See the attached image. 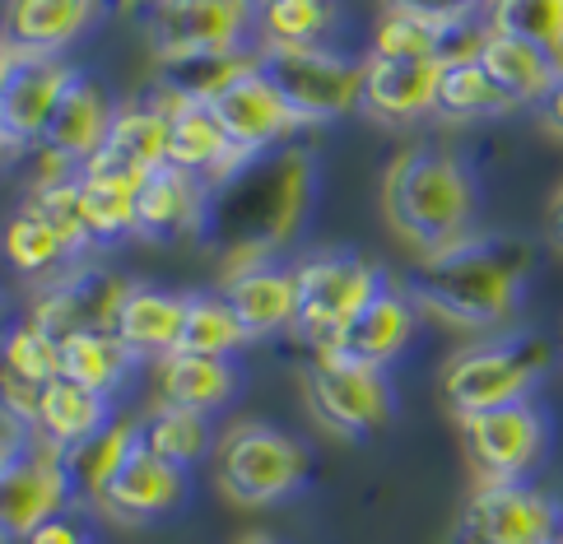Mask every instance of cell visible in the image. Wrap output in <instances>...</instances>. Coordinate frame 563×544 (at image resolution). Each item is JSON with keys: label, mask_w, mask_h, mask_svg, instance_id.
I'll return each instance as SVG.
<instances>
[{"label": "cell", "mask_w": 563, "mask_h": 544, "mask_svg": "<svg viewBox=\"0 0 563 544\" xmlns=\"http://www.w3.org/2000/svg\"><path fill=\"white\" fill-rule=\"evenodd\" d=\"M135 437H140V419H117L93 442L66 452L62 466H66V479H70V498H85V502L103 498L108 479L117 475V466H122L126 452L135 447Z\"/></svg>", "instance_id": "cell-29"}, {"label": "cell", "mask_w": 563, "mask_h": 544, "mask_svg": "<svg viewBox=\"0 0 563 544\" xmlns=\"http://www.w3.org/2000/svg\"><path fill=\"white\" fill-rule=\"evenodd\" d=\"M75 196H79V224H85L89 242H117L135 233V191L112 187V181L75 177Z\"/></svg>", "instance_id": "cell-37"}, {"label": "cell", "mask_w": 563, "mask_h": 544, "mask_svg": "<svg viewBox=\"0 0 563 544\" xmlns=\"http://www.w3.org/2000/svg\"><path fill=\"white\" fill-rule=\"evenodd\" d=\"M410 335H415V298H410V289L382 285V293L354 317V326L340 335V345L327 349V354L368 363V368H387L391 358L406 354Z\"/></svg>", "instance_id": "cell-21"}, {"label": "cell", "mask_w": 563, "mask_h": 544, "mask_svg": "<svg viewBox=\"0 0 563 544\" xmlns=\"http://www.w3.org/2000/svg\"><path fill=\"white\" fill-rule=\"evenodd\" d=\"M24 544H93V535H89V526L79 517H70V512H56L52 521H43Z\"/></svg>", "instance_id": "cell-43"}, {"label": "cell", "mask_w": 563, "mask_h": 544, "mask_svg": "<svg viewBox=\"0 0 563 544\" xmlns=\"http://www.w3.org/2000/svg\"><path fill=\"white\" fill-rule=\"evenodd\" d=\"M247 5H261V0H247Z\"/></svg>", "instance_id": "cell-50"}, {"label": "cell", "mask_w": 563, "mask_h": 544, "mask_svg": "<svg viewBox=\"0 0 563 544\" xmlns=\"http://www.w3.org/2000/svg\"><path fill=\"white\" fill-rule=\"evenodd\" d=\"M387 10H410L429 19H475L479 10H489V0H387Z\"/></svg>", "instance_id": "cell-41"}, {"label": "cell", "mask_w": 563, "mask_h": 544, "mask_svg": "<svg viewBox=\"0 0 563 544\" xmlns=\"http://www.w3.org/2000/svg\"><path fill=\"white\" fill-rule=\"evenodd\" d=\"M0 368L37 391H47L52 381H62V345H56L43 326L19 321V326L5 331V340H0Z\"/></svg>", "instance_id": "cell-36"}, {"label": "cell", "mask_w": 563, "mask_h": 544, "mask_svg": "<svg viewBox=\"0 0 563 544\" xmlns=\"http://www.w3.org/2000/svg\"><path fill=\"white\" fill-rule=\"evenodd\" d=\"M442 60H391L364 56V108L382 121H419L438 112Z\"/></svg>", "instance_id": "cell-20"}, {"label": "cell", "mask_w": 563, "mask_h": 544, "mask_svg": "<svg viewBox=\"0 0 563 544\" xmlns=\"http://www.w3.org/2000/svg\"><path fill=\"white\" fill-rule=\"evenodd\" d=\"M29 206L47 219V224L66 237V247L70 252H85L89 247V233L85 224H79V196H75V177L70 181H47L43 191H37Z\"/></svg>", "instance_id": "cell-40"}, {"label": "cell", "mask_w": 563, "mask_h": 544, "mask_svg": "<svg viewBox=\"0 0 563 544\" xmlns=\"http://www.w3.org/2000/svg\"><path fill=\"white\" fill-rule=\"evenodd\" d=\"M550 368V345L531 331H498L489 340H475L461 354L442 363V406L456 419H475L485 410L531 400L536 381Z\"/></svg>", "instance_id": "cell-4"}, {"label": "cell", "mask_w": 563, "mask_h": 544, "mask_svg": "<svg viewBox=\"0 0 563 544\" xmlns=\"http://www.w3.org/2000/svg\"><path fill=\"white\" fill-rule=\"evenodd\" d=\"M140 442H145L154 456L173 460L177 470H187L210 452V419L196 410L154 406V414L140 419Z\"/></svg>", "instance_id": "cell-32"}, {"label": "cell", "mask_w": 563, "mask_h": 544, "mask_svg": "<svg viewBox=\"0 0 563 544\" xmlns=\"http://www.w3.org/2000/svg\"><path fill=\"white\" fill-rule=\"evenodd\" d=\"M187 498V470H177L173 460L154 456L145 442L135 437V447L126 452V460L117 466V475L108 479L103 498L93 502L108 521H122V526H140V521H158L168 517L177 502Z\"/></svg>", "instance_id": "cell-16"}, {"label": "cell", "mask_w": 563, "mask_h": 544, "mask_svg": "<svg viewBox=\"0 0 563 544\" xmlns=\"http://www.w3.org/2000/svg\"><path fill=\"white\" fill-rule=\"evenodd\" d=\"M317 191L312 149H266L233 154L206 181L191 242L224 260V275L275 260V252L303 229Z\"/></svg>", "instance_id": "cell-1"}, {"label": "cell", "mask_w": 563, "mask_h": 544, "mask_svg": "<svg viewBox=\"0 0 563 544\" xmlns=\"http://www.w3.org/2000/svg\"><path fill=\"white\" fill-rule=\"evenodd\" d=\"M5 145H10V140H5V135H0V154H5Z\"/></svg>", "instance_id": "cell-49"}, {"label": "cell", "mask_w": 563, "mask_h": 544, "mask_svg": "<svg viewBox=\"0 0 563 544\" xmlns=\"http://www.w3.org/2000/svg\"><path fill=\"white\" fill-rule=\"evenodd\" d=\"M256 24L266 43H317L335 24V0H261Z\"/></svg>", "instance_id": "cell-39"}, {"label": "cell", "mask_w": 563, "mask_h": 544, "mask_svg": "<svg viewBox=\"0 0 563 544\" xmlns=\"http://www.w3.org/2000/svg\"><path fill=\"white\" fill-rule=\"evenodd\" d=\"M252 60L271 79V89L289 103L298 126L335 121L364 103V60L345 52H331L321 43H266L261 37Z\"/></svg>", "instance_id": "cell-5"}, {"label": "cell", "mask_w": 563, "mask_h": 544, "mask_svg": "<svg viewBox=\"0 0 563 544\" xmlns=\"http://www.w3.org/2000/svg\"><path fill=\"white\" fill-rule=\"evenodd\" d=\"M108 423H112L108 396H98L89 387H79V381L62 377V381H52V387L43 391V400H37L33 433H37V442H43L47 452L66 456L75 447H85V442H93Z\"/></svg>", "instance_id": "cell-22"}, {"label": "cell", "mask_w": 563, "mask_h": 544, "mask_svg": "<svg viewBox=\"0 0 563 544\" xmlns=\"http://www.w3.org/2000/svg\"><path fill=\"white\" fill-rule=\"evenodd\" d=\"M219 298L229 302L247 340H271L279 331H294L298 317V266H279V260H261V266L224 275Z\"/></svg>", "instance_id": "cell-17"}, {"label": "cell", "mask_w": 563, "mask_h": 544, "mask_svg": "<svg viewBox=\"0 0 563 544\" xmlns=\"http://www.w3.org/2000/svg\"><path fill=\"white\" fill-rule=\"evenodd\" d=\"M540 121H545V131H550V135H559V140H563V70H559V79H554L550 98L540 103Z\"/></svg>", "instance_id": "cell-44"}, {"label": "cell", "mask_w": 563, "mask_h": 544, "mask_svg": "<svg viewBox=\"0 0 563 544\" xmlns=\"http://www.w3.org/2000/svg\"><path fill=\"white\" fill-rule=\"evenodd\" d=\"M164 164H168V112L164 108H122L79 177L112 181V187L135 191L140 181Z\"/></svg>", "instance_id": "cell-15"}, {"label": "cell", "mask_w": 563, "mask_h": 544, "mask_svg": "<svg viewBox=\"0 0 563 544\" xmlns=\"http://www.w3.org/2000/svg\"><path fill=\"white\" fill-rule=\"evenodd\" d=\"M489 33L531 43L563 66V0H489Z\"/></svg>", "instance_id": "cell-33"}, {"label": "cell", "mask_w": 563, "mask_h": 544, "mask_svg": "<svg viewBox=\"0 0 563 544\" xmlns=\"http://www.w3.org/2000/svg\"><path fill=\"white\" fill-rule=\"evenodd\" d=\"M214 475L219 489L243 508H271V502L303 489L308 479V452L289 433L271 423H238L219 437L214 447Z\"/></svg>", "instance_id": "cell-7"}, {"label": "cell", "mask_w": 563, "mask_h": 544, "mask_svg": "<svg viewBox=\"0 0 563 544\" xmlns=\"http://www.w3.org/2000/svg\"><path fill=\"white\" fill-rule=\"evenodd\" d=\"M475 60L485 66L494 89L508 98L512 108H540L550 98L559 70H563L554 56H545L531 43H517V37H503V33H485Z\"/></svg>", "instance_id": "cell-24"}, {"label": "cell", "mask_w": 563, "mask_h": 544, "mask_svg": "<svg viewBox=\"0 0 563 544\" xmlns=\"http://www.w3.org/2000/svg\"><path fill=\"white\" fill-rule=\"evenodd\" d=\"M382 270L354 252H321L298 266V317L294 335L327 354L340 345V335L354 326V317L382 293Z\"/></svg>", "instance_id": "cell-6"}, {"label": "cell", "mask_w": 563, "mask_h": 544, "mask_svg": "<svg viewBox=\"0 0 563 544\" xmlns=\"http://www.w3.org/2000/svg\"><path fill=\"white\" fill-rule=\"evenodd\" d=\"M438 112L442 116H503L512 112V103L494 89V79L485 75L475 56L466 60H452L442 66V79H438Z\"/></svg>", "instance_id": "cell-35"}, {"label": "cell", "mask_w": 563, "mask_h": 544, "mask_svg": "<svg viewBox=\"0 0 563 544\" xmlns=\"http://www.w3.org/2000/svg\"><path fill=\"white\" fill-rule=\"evenodd\" d=\"M210 116L219 121L224 131L229 149L233 154H266V149H279L285 140L298 131V116L289 112V103L271 89V79L256 70V60L224 85L214 98H210Z\"/></svg>", "instance_id": "cell-13"}, {"label": "cell", "mask_w": 563, "mask_h": 544, "mask_svg": "<svg viewBox=\"0 0 563 544\" xmlns=\"http://www.w3.org/2000/svg\"><path fill=\"white\" fill-rule=\"evenodd\" d=\"M456 535L461 544H563V508L527 479H479Z\"/></svg>", "instance_id": "cell-9"}, {"label": "cell", "mask_w": 563, "mask_h": 544, "mask_svg": "<svg viewBox=\"0 0 563 544\" xmlns=\"http://www.w3.org/2000/svg\"><path fill=\"white\" fill-rule=\"evenodd\" d=\"M70 508V479L62 456L43 442L19 456L10 470H0V544H24L43 521Z\"/></svg>", "instance_id": "cell-14"}, {"label": "cell", "mask_w": 563, "mask_h": 544, "mask_svg": "<svg viewBox=\"0 0 563 544\" xmlns=\"http://www.w3.org/2000/svg\"><path fill=\"white\" fill-rule=\"evenodd\" d=\"M131 363H135V354L112 331H85V335L62 340V377L79 381V387H89L98 396H112L122 387Z\"/></svg>", "instance_id": "cell-30"}, {"label": "cell", "mask_w": 563, "mask_h": 544, "mask_svg": "<svg viewBox=\"0 0 563 544\" xmlns=\"http://www.w3.org/2000/svg\"><path fill=\"white\" fill-rule=\"evenodd\" d=\"M238 345H247L238 317L229 312L224 298L214 293H187V317H183V335H177L173 354H200V358H229Z\"/></svg>", "instance_id": "cell-34"}, {"label": "cell", "mask_w": 563, "mask_h": 544, "mask_svg": "<svg viewBox=\"0 0 563 544\" xmlns=\"http://www.w3.org/2000/svg\"><path fill=\"white\" fill-rule=\"evenodd\" d=\"M183 317H187V293L131 285L122 308L112 317V335L122 340L135 358L140 354H173L177 335H183Z\"/></svg>", "instance_id": "cell-26"}, {"label": "cell", "mask_w": 563, "mask_h": 544, "mask_svg": "<svg viewBox=\"0 0 563 544\" xmlns=\"http://www.w3.org/2000/svg\"><path fill=\"white\" fill-rule=\"evenodd\" d=\"M14 60H19V52L10 47V37H5V33H0V85H5V75L14 70Z\"/></svg>", "instance_id": "cell-47"}, {"label": "cell", "mask_w": 563, "mask_h": 544, "mask_svg": "<svg viewBox=\"0 0 563 544\" xmlns=\"http://www.w3.org/2000/svg\"><path fill=\"white\" fill-rule=\"evenodd\" d=\"M256 5L247 0H154L150 5V52L154 60L183 56H219V52H252Z\"/></svg>", "instance_id": "cell-10"}, {"label": "cell", "mask_w": 563, "mask_h": 544, "mask_svg": "<svg viewBox=\"0 0 563 544\" xmlns=\"http://www.w3.org/2000/svg\"><path fill=\"white\" fill-rule=\"evenodd\" d=\"M126 289L131 285H122L108 266L75 260V266L33 302L29 321L43 326L56 345L70 340V335H85V331H112V317H117V308H122Z\"/></svg>", "instance_id": "cell-12"}, {"label": "cell", "mask_w": 563, "mask_h": 544, "mask_svg": "<svg viewBox=\"0 0 563 544\" xmlns=\"http://www.w3.org/2000/svg\"><path fill=\"white\" fill-rule=\"evenodd\" d=\"M536 252L521 237L475 233L461 247L419 260L410 298L456 331H503L521 308Z\"/></svg>", "instance_id": "cell-2"}, {"label": "cell", "mask_w": 563, "mask_h": 544, "mask_svg": "<svg viewBox=\"0 0 563 544\" xmlns=\"http://www.w3.org/2000/svg\"><path fill=\"white\" fill-rule=\"evenodd\" d=\"M33 442H37V433L29 429L24 419H14L10 410H0V470H10L19 456H29Z\"/></svg>", "instance_id": "cell-42"}, {"label": "cell", "mask_w": 563, "mask_h": 544, "mask_svg": "<svg viewBox=\"0 0 563 544\" xmlns=\"http://www.w3.org/2000/svg\"><path fill=\"white\" fill-rule=\"evenodd\" d=\"M256 52V47H252ZM252 52H219V56H183L158 60V79L168 89V103H210V98L233 85L252 66Z\"/></svg>", "instance_id": "cell-31"}, {"label": "cell", "mask_w": 563, "mask_h": 544, "mask_svg": "<svg viewBox=\"0 0 563 544\" xmlns=\"http://www.w3.org/2000/svg\"><path fill=\"white\" fill-rule=\"evenodd\" d=\"M112 103H108V93L93 85L89 75H70V85L66 93L56 98V108L47 116V126H43V145L56 164H89L93 149L103 145V135L112 126Z\"/></svg>", "instance_id": "cell-19"}, {"label": "cell", "mask_w": 563, "mask_h": 544, "mask_svg": "<svg viewBox=\"0 0 563 544\" xmlns=\"http://www.w3.org/2000/svg\"><path fill=\"white\" fill-rule=\"evenodd\" d=\"M461 442H466V460L479 479L512 484V479H527L545 460L550 429H545V414L531 400H517V406L461 419Z\"/></svg>", "instance_id": "cell-11"}, {"label": "cell", "mask_w": 563, "mask_h": 544, "mask_svg": "<svg viewBox=\"0 0 563 544\" xmlns=\"http://www.w3.org/2000/svg\"><path fill=\"white\" fill-rule=\"evenodd\" d=\"M200 196H206V181H196L183 168H154L145 181L135 187V233L140 237H177L196 229V214H200Z\"/></svg>", "instance_id": "cell-25"}, {"label": "cell", "mask_w": 563, "mask_h": 544, "mask_svg": "<svg viewBox=\"0 0 563 544\" xmlns=\"http://www.w3.org/2000/svg\"><path fill=\"white\" fill-rule=\"evenodd\" d=\"M154 0H98V10H103L108 19H135L140 10H150Z\"/></svg>", "instance_id": "cell-46"}, {"label": "cell", "mask_w": 563, "mask_h": 544, "mask_svg": "<svg viewBox=\"0 0 563 544\" xmlns=\"http://www.w3.org/2000/svg\"><path fill=\"white\" fill-rule=\"evenodd\" d=\"M93 14H98V0H10L0 33L10 37L14 52L52 56L70 47L93 24Z\"/></svg>", "instance_id": "cell-23"}, {"label": "cell", "mask_w": 563, "mask_h": 544, "mask_svg": "<svg viewBox=\"0 0 563 544\" xmlns=\"http://www.w3.org/2000/svg\"><path fill=\"white\" fill-rule=\"evenodd\" d=\"M303 400L321 429L345 442L382 433L396 410L387 368H368V363L340 354H312V363L303 368Z\"/></svg>", "instance_id": "cell-8"}, {"label": "cell", "mask_w": 563, "mask_h": 544, "mask_svg": "<svg viewBox=\"0 0 563 544\" xmlns=\"http://www.w3.org/2000/svg\"><path fill=\"white\" fill-rule=\"evenodd\" d=\"M70 75L56 56H24L19 52L14 70L0 85V135L10 145H29V140H43V126L56 108V98L66 93Z\"/></svg>", "instance_id": "cell-18"}, {"label": "cell", "mask_w": 563, "mask_h": 544, "mask_svg": "<svg viewBox=\"0 0 563 544\" xmlns=\"http://www.w3.org/2000/svg\"><path fill=\"white\" fill-rule=\"evenodd\" d=\"M382 214L419 260L475 237V181L452 149L410 145L382 177Z\"/></svg>", "instance_id": "cell-3"}, {"label": "cell", "mask_w": 563, "mask_h": 544, "mask_svg": "<svg viewBox=\"0 0 563 544\" xmlns=\"http://www.w3.org/2000/svg\"><path fill=\"white\" fill-rule=\"evenodd\" d=\"M238 391V373L229 358H200V354H164L158 363V406L210 414L229 406Z\"/></svg>", "instance_id": "cell-27"}, {"label": "cell", "mask_w": 563, "mask_h": 544, "mask_svg": "<svg viewBox=\"0 0 563 544\" xmlns=\"http://www.w3.org/2000/svg\"><path fill=\"white\" fill-rule=\"evenodd\" d=\"M5 256L14 260L19 275H43L52 266H62V260L75 256V252L66 247V237L56 233L43 214H37L33 206H24L5 229Z\"/></svg>", "instance_id": "cell-38"}, {"label": "cell", "mask_w": 563, "mask_h": 544, "mask_svg": "<svg viewBox=\"0 0 563 544\" xmlns=\"http://www.w3.org/2000/svg\"><path fill=\"white\" fill-rule=\"evenodd\" d=\"M545 229H550V247H554V252H563V187H559V191H554V200H550Z\"/></svg>", "instance_id": "cell-45"}, {"label": "cell", "mask_w": 563, "mask_h": 544, "mask_svg": "<svg viewBox=\"0 0 563 544\" xmlns=\"http://www.w3.org/2000/svg\"><path fill=\"white\" fill-rule=\"evenodd\" d=\"M164 112H168V164L173 168H183L191 177L200 173L214 177L233 158L229 140L206 103H164Z\"/></svg>", "instance_id": "cell-28"}, {"label": "cell", "mask_w": 563, "mask_h": 544, "mask_svg": "<svg viewBox=\"0 0 563 544\" xmlns=\"http://www.w3.org/2000/svg\"><path fill=\"white\" fill-rule=\"evenodd\" d=\"M238 544H279V540H271V535H247V540H238Z\"/></svg>", "instance_id": "cell-48"}]
</instances>
